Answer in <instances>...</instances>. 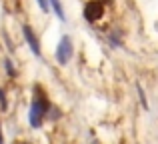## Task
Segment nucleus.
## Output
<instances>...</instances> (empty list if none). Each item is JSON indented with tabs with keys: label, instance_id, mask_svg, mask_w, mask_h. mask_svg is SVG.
<instances>
[{
	"label": "nucleus",
	"instance_id": "8",
	"mask_svg": "<svg viewBox=\"0 0 158 144\" xmlns=\"http://www.w3.org/2000/svg\"><path fill=\"white\" fill-rule=\"evenodd\" d=\"M36 2H38L40 10H42L44 14H48V12H50V2H48V0H36Z\"/></svg>",
	"mask_w": 158,
	"mask_h": 144
},
{
	"label": "nucleus",
	"instance_id": "6",
	"mask_svg": "<svg viewBox=\"0 0 158 144\" xmlns=\"http://www.w3.org/2000/svg\"><path fill=\"white\" fill-rule=\"evenodd\" d=\"M4 70H6V74H8L10 78H14V76H16V68H14V64H12V60H10V58L4 60Z\"/></svg>",
	"mask_w": 158,
	"mask_h": 144
},
{
	"label": "nucleus",
	"instance_id": "4",
	"mask_svg": "<svg viewBox=\"0 0 158 144\" xmlns=\"http://www.w3.org/2000/svg\"><path fill=\"white\" fill-rule=\"evenodd\" d=\"M22 34H24L26 44L30 46L32 54H34V56H40V54H42V50H40V40H38V36H36L34 28L28 26V24H24V26H22Z\"/></svg>",
	"mask_w": 158,
	"mask_h": 144
},
{
	"label": "nucleus",
	"instance_id": "7",
	"mask_svg": "<svg viewBox=\"0 0 158 144\" xmlns=\"http://www.w3.org/2000/svg\"><path fill=\"white\" fill-rule=\"evenodd\" d=\"M136 90H138V98H140V102H142V106H144V108H148V102H146V92L142 90V86H136Z\"/></svg>",
	"mask_w": 158,
	"mask_h": 144
},
{
	"label": "nucleus",
	"instance_id": "10",
	"mask_svg": "<svg viewBox=\"0 0 158 144\" xmlns=\"http://www.w3.org/2000/svg\"><path fill=\"white\" fill-rule=\"evenodd\" d=\"M0 144H4V138H2V128H0Z\"/></svg>",
	"mask_w": 158,
	"mask_h": 144
},
{
	"label": "nucleus",
	"instance_id": "5",
	"mask_svg": "<svg viewBox=\"0 0 158 144\" xmlns=\"http://www.w3.org/2000/svg\"><path fill=\"white\" fill-rule=\"evenodd\" d=\"M48 2H50V8L54 10L56 18H58V20H62V22H66V12H64V8H62L60 0H48Z\"/></svg>",
	"mask_w": 158,
	"mask_h": 144
},
{
	"label": "nucleus",
	"instance_id": "2",
	"mask_svg": "<svg viewBox=\"0 0 158 144\" xmlns=\"http://www.w3.org/2000/svg\"><path fill=\"white\" fill-rule=\"evenodd\" d=\"M72 54H74V44H72V38L68 34H64L60 40H58V46H56V62L58 64H68L72 60Z\"/></svg>",
	"mask_w": 158,
	"mask_h": 144
},
{
	"label": "nucleus",
	"instance_id": "9",
	"mask_svg": "<svg viewBox=\"0 0 158 144\" xmlns=\"http://www.w3.org/2000/svg\"><path fill=\"white\" fill-rule=\"evenodd\" d=\"M0 108H2V110L8 108V100H6V94H4L2 88H0Z\"/></svg>",
	"mask_w": 158,
	"mask_h": 144
},
{
	"label": "nucleus",
	"instance_id": "3",
	"mask_svg": "<svg viewBox=\"0 0 158 144\" xmlns=\"http://www.w3.org/2000/svg\"><path fill=\"white\" fill-rule=\"evenodd\" d=\"M102 16H104V4L100 0H90L84 6V18L88 22H98Z\"/></svg>",
	"mask_w": 158,
	"mask_h": 144
},
{
	"label": "nucleus",
	"instance_id": "1",
	"mask_svg": "<svg viewBox=\"0 0 158 144\" xmlns=\"http://www.w3.org/2000/svg\"><path fill=\"white\" fill-rule=\"evenodd\" d=\"M34 98H32V104H30V108H28V122H30V126L32 128H42V124H44V120H46V116H48V110H50V104H48V98H46V94H42L40 92V88L36 86L34 88Z\"/></svg>",
	"mask_w": 158,
	"mask_h": 144
}]
</instances>
